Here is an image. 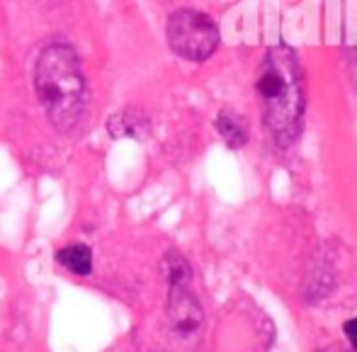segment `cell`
I'll use <instances>...</instances> for the list:
<instances>
[{"label":"cell","mask_w":357,"mask_h":352,"mask_svg":"<svg viewBox=\"0 0 357 352\" xmlns=\"http://www.w3.org/2000/svg\"><path fill=\"white\" fill-rule=\"evenodd\" d=\"M34 93L59 134L78 127L88 107V80L78 52L63 39L44 44L34 63Z\"/></svg>","instance_id":"obj_1"},{"label":"cell","mask_w":357,"mask_h":352,"mask_svg":"<svg viewBox=\"0 0 357 352\" xmlns=\"http://www.w3.org/2000/svg\"><path fill=\"white\" fill-rule=\"evenodd\" d=\"M260 112L278 141L289 144L299 134L304 117V70L289 47H270L255 73Z\"/></svg>","instance_id":"obj_2"},{"label":"cell","mask_w":357,"mask_h":352,"mask_svg":"<svg viewBox=\"0 0 357 352\" xmlns=\"http://www.w3.org/2000/svg\"><path fill=\"white\" fill-rule=\"evenodd\" d=\"M168 47L185 61H207L219 47V27L199 10H178L165 24Z\"/></svg>","instance_id":"obj_3"},{"label":"cell","mask_w":357,"mask_h":352,"mask_svg":"<svg viewBox=\"0 0 357 352\" xmlns=\"http://www.w3.org/2000/svg\"><path fill=\"white\" fill-rule=\"evenodd\" d=\"M165 323L178 343H195L202 333L204 311L197 296L185 284H168V301H165Z\"/></svg>","instance_id":"obj_4"},{"label":"cell","mask_w":357,"mask_h":352,"mask_svg":"<svg viewBox=\"0 0 357 352\" xmlns=\"http://www.w3.org/2000/svg\"><path fill=\"white\" fill-rule=\"evenodd\" d=\"M56 265L71 275L88 277L93 273V250L85 243H71L56 253Z\"/></svg>","instance_id":"obj_5"},{"label":"cell","mask_w":357,"mask_h":352,"mask_svg":"<svg viewBox=\"0 0 357 352\" xmlns=\"http://www.w3.org/2000/svg\"><path fill=\"white\" fill-rule=\"evenodd\" d=\"M216 132L229 148H243L248 144V127L238 114L229 112V109L219 112V117H216Z\"/></svg>","instance_id":"obj_6"},{"label":"cell","mask_w":357,"mask_h":352,"mask_svg":"<svg viewBox=\"0 0 357 352\" xmlns=\"http://www.w3.org/2000/svg\"><path fill=\"white\" fill-rule=\"evenodd\" d=\"M146 119L139 117L134 109H122V112L112 114L107 122V132L112 134L114 139H139L142 137Z\"/></svg>","instance_id":"obj_7"},{"label":"cell","mask_w":357,"mask_h":352,"mask_svg":"<svg viewBox=\"0 0 357 352\" xmlns=\"http://www.w3.org/2000/svg\"><path fill=\"white\" fill-rule=\"evenodd\" d=\"M345 335H348V340H350V345L357 350V319H353V321H348L345 323Z\"/></svg>","instance_id":"obj_8"}]
</instances>
